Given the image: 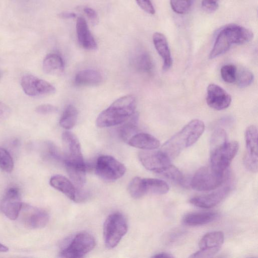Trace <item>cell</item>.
Here are the masks:
<instances>
[{"instance_id":"cell-7","label":"cell","mask_w":258,"mask_h":258,"mask_svg":"<svg viewBox=\"0 0 258 258\" xmlns=\"http://www.w3.org/2000/svg\"><path fill=\"white\" fill-rule=\"evenodd\" d=\"M239 149L236 141L227 142L210 152L211 167L216 172L224 174L236 155Z\"/></svg>"},{"instance_id":"cell-29","label":"cell","mask_w":258,"mask_h":258,"mask_svg":"<svg viewBox=\"0 0 258 258\" xmlns=\"http://www.w3.org/2000/svg\"><path fill=\"white\" fill-rule=\"evenodd\" d=\"M133 63L135 69L142 73H150L153 68L152 58L146 52H142L137 55Z\"/></svg>"},{"instance_id":"cell-33","label":"cell","mask_w":258,"mask_h":258,"mask_svg":"<svg viewBox=\"0 0 258 258\" xmlns=\"http://www.w3.org/2000/svg\"><path fill=\"white\" fill-rule=\"evenodd\" d=\"M128 188L130 195L133 198L139 199L145 195L143 189L142 178L140 177H135L132 179Z\"/></svg>"},{"instance_id":"cell-28","label":"cell","mask_w":258,"mask_h":258,"mask_svg":"<svg viewBox=\"0 0 258 258\" xmlns=\"http://www.w3.org/2000/svg\"><path fill=\"white\" fill-rule=\"evenodd\" d=\"M78 115V112L77 108L73 105H68L60 117V125L67 130L72 129L77 121Z\"/></svg>"},{"instance_id":"cell-39","label":"cell","mask_w":258,"mask_h":258,"mask_svg":"<svg viewBox=\"0 0 258 258\" xmlns=\"http://www.w3.org/2000/svg\"><path fill=\"white\" fill-rule=\"evenodd\" d=\"M139 6L145 12L150 14H154L155 10L150 0H136Z\"/></svg>"},{"instance_id":"cell-11","label":"cell","mask_w":258,"mask_h":258,"mask_svg":"<svg viewBox=\"0 0 258 258\" xmlns=\"http://www.w3.org/2000/svg\"><path fill=\"white\" fill-rule=\"evenodd\" d=\"M138 157L145 168L157 174L171 164V159L162 150L141 151Z\"/></svg>"},{"instance_id":"cell-27","label":"cell","mask_w":258,"mask_h":258,"mask_svg":"<svg viewBox=\"0 0 258 258\" xmlns=\"http://www.w3.org/2000/svg\"><path fill=\"white\" fill-rule=\"evenodd\" d=\"M139 114L135 112L127 120L123 122L118 129L120 138L126 143L136 134L137 128Z\"/></svg>"},{"instance_id":"cell-43","label":"cell","mask_w":258,"mask_h":258,"mask_svg":"<svg viewBox=\"0 0 258 258\" xmlns=\"http://www.w3.org/2000/svg\"><path fill=\"white\" fill-rule=\"evenodd\" d=\"M59 16L63 19H72L75 18L76 15L72 12H62L59 14Z\"/></svg>"},{"instance_id":"cell-35","label":"cell","mask_w":258,"mask_h":258,"mask_svg":"<svg viewBox=\"0 0 258 258\" xmlns=\"http://www.w3.org/2000/svg\"><path fill=\"white\" fill-rule=\"evenodd\" d=\"M192 2V0H170V6L176 13L184 14L190 9Z\"/></svg>"},{"instance_id":"cell-31","label":"cell","mask_w":258,"mask_h":258,"mask_svg":"<svg viewBox=\"0 0 258 258\" xmlns=\"http://www.w3.org/2000/svg\"><path fill=\"white\" fill-rule=\"evenodd\" d=\"M227 142V134L222 128L216 130L210 139V152L220 147Z\"/></svg>"},{"instance_id":"cell-3","label":"cell","mask_w":258,"mask_h":258,"mask_svg":"<svg viewBox=\"0 0 258 258\" xmlns=\"http://www.w3.org/2000/svg\"><path fill=\"white\" fill-rule=\"evenodd\" d=\"M253 36L252 31L243 26L236 24L225 26L216 36L209 58H215L224 54L233 44H243L249 42Z\"/></svg>"},{"instance_id":"cell-18","label":"cell","mask_w":258,"mask_h":258,"mask_svg":"<svg viewBox=\"0 0 258 258\" xmlns=\"http://www.w3.org/2000/svg\"><path fill=\"white\" fill-rule=\"evenodd\" d=\"M153 41L157 51L163 59V70L167 71L172 64V58L166 38L162 33L156 32L153 35Z\"/></svg>"},{"instance_id":"cell-13","label":"cell","mask_w":258,"mask_h":258,"mask_svg":"<svg viewBox=\"0 0 258 258\" xmlns=\"http://www.w3.org/2000/svg\"><path fill=\"white\" fill-rule=\"evenodd\" d=\"M23 204L19 189L13 187L9 188L5 193L1 202L0 208L9 219L15 220L19 217Z\"/></svg>"},{"instance_id":"cell-12","label":"cell","mask_w":258,"mask_h":258,"mask_svg":"<svg viewBox=\"0 0 258 258\" xmlns=\"http://www.w3.org/2000/svg\"><path fill=\"white\" fill-rule=\"evenodd\" d=\"M21 85L25 93L30 96L52 94L56 91L49 82L30 74L23 76Z\"/></svg>"},{"instance_id":"cell-1","label":"cell","mask_w":258,"mask_h":258,"mask_svg":"<svg viewBox=\"0 0 258 258\" xmlns=\"http://www.w3.org/2000/svg\"><path fill=\"white\" fill-rule=\"evenodd\" d=\"M136 105L133 95L120 97L99 114L96 121L97 126L106 127L121 124L135 112Z\"/></svg>"},{"instance_id":"cell-41","label":"cell","mask_w":258,"mask_h":258,"mask_svg":"<svg viewBox=\"0 0 258 258\" xmlns=\"http://www.w3.org/2000/svg\"><path fill=\"white\" fill-rule=\"evenodd\" d=\"M10 114L11 109L9 106L4 103L0 102V119L7 118Z\"/></svg>"},{"instance_id":"cell-22","label":"cell","mask_w":258,"mask_h":258,"mask_svg":"<svg viewBox=\"0 0 258 258\" xmlns=\"http://www.w3.org/2000/svg\"><path fill=\"white\" fill-rule=\"evenodd\" d=\"M217 216V213L214 212H193L185 215L182 221L185 224L189 226H199L211 222Z\"/></svg>"},{"instance_id":"cell-37","label":"cell","mask_w":258,"mask_h":258,"mask_svg":"<svg viewBox=\"0 0 258 258\" xmlns=\"http://www.w3.org/2000/svg\"><path fill=\"white\" fill-rule=\"evenodd\" d=\"M37 113L40 114H47L56 112L58 111V108L56 106L50 104H41L35 109Z\"/></svg>"},{"instance_id":"cell-36","label":"cell","mask_w":258,"mask_h":258,"mask_svg":"<svg viewBox=\"0 0 258 258\" xmlns=\"http://www.w3.org/2000/svg\"><path fill=\"white\" fill-rule=\"evenodd\" d=\"M237 68L233 64H226L221 69V75L226 83H233L235 82Z\"/></svg>"},{"instance_id":"cell-23","label":"cell","mask_w":258,"mask_h":258,"mask_svg":"<svg viewBox=\"0 0 258 258\" xmlns=\"http://www.w3.org/2000/svg\"><path fill=\"white\" fill-rule=\"evenodd\" d=\"M224 241V235L222 231H213L204 235L199 242L200 249L219 250Z\"/></svg>"},{"instance_id":"cell-38","label":"cell","mask_w":258,"mask_h":258,"mask_svg":"<svg viewBox=\"0 0 258 258\" xmlns=\"http://www.w3.org/2000/svg\"><path fill=\"white\" fill-rule=\"evenodd\" d=\"M219 1V0H202V7L207 12H214L218 8Z\"/></svg>"},{"instance_id":"cell-30","label":"cell","mask_w":258,"mask_h":258,"mask_svg":"<svg viewBox=\"0 0 258 258\" xmlns=\"http://www.w3.org/2000/svg\"><path fill=\"white\" fill-rule=\"evenodd\" d=\"M158 174L178 183L182 184L184 181L182 173L176 167L171 164Z\"/></svg>"},{"instance_id":"cell-9","label":"cell","mask_w":258,"mask_h":258,"mask_svg":"<svg viewBox=\"0 0 258 258\" xmlns=\"http://www.w3.org/2000/svg\"><path fill=\"white\" fill-rule=\"evenodd\" d=\"M62 141L64 148L63 164L86 166L77 136L70 131H65L62 134Z\"/></svg>"},{"instance_id":"cell-32","label":"cell","mask_w":258,"mask_h":258,"mask_svg":"<svg viewBox=\"0 0 258 258\" xmlns=\"http://www.w3.org/2000/svg\"><path fill=\"white\" fill-rule=\"evenodd\" d=\"M253 75L249 70L245 68L237 69L235 82L240 87L249 86L253 81Z\"/></svg>"},{"instance_id":"cell-45","label":"cell","mask_w":258,"mask_h":258,"mask_svg":"<svg viewBox=\"0 0 258 258\" xmlns=\"http://www.w3.org/2000/svg\"><path fill=\"white\" fill-rule=\"evenodd\" d=\"M9 250V248L5 245L0 243V252H5Z\"/></svg>"},{"instance_id":"cell-26","label":"cell","mask_w":258,"mask_h":258,"mask_svg":"<svg viewBox=\"0 0 258 258\" xmlns=\"http://www.w3.org/2000/svg\"><path fill=\"white\" fill-rule=\"evenodd\" d=\"M144 194H154L162 195L167 193L169 187L164 180L157 178H142Z\"/></svg>"},{"instance_id":"cell-8","label":"cell","mask_w":258,"mask_h":258,"mask_svg":"<svg viewBox=\"0 0 258 258\" xmlns=\"http://www.w3.org/2000/svg\"><path fill=\"white\" fill-rule=\"evenodd\" d=\"M126 171L124 165L109 155L99 157L95 165V172L101 178L114 181L121 177Z\"/></svg>"},{"instance_id":"cell-40","label":"cell","mask_w":258,"mask_h":258,"mask_svg":"<svg viewBox=\"0 0 258 258\" xmlns=\"http://www.w3.org/2000/svg\"><path fill=\"white\" fill-rule=\"evenodd\" d=\"M219 250L216 249H200L192 254L191 257H210L215 254Z\"/></svg>"},{"instance_id":"cell-24","label":"cell","mask_w":258,"mask_h":258,"mask_svg":"<svg viewBox=\"0 0 258 258\" xmlns=\"http://www.w3.org/2000/svg\"><path fill=\"white\" fill-rule=\"evenodd\" d=\"M64 67L62 58L56 53L47 54L43 61V70L47 74L54 75L61 73L63 71Z\"/></svg>"},{"instance_id":"cell-42","label":"cell","mask_w":258,"mask_h":258,"mask_svg":"<svg viewBox=\"0 0 258 258\" xmlns=\"http://www.w3.org/2000/svg\"><path fill=\"white\" fill-rule=\"evenodd\" d=\"M84 13L91 20H96L97 18V12L93 9L89 7H85L83 9Z\"/></svg>"},{"instance_id":"cell-20","label":"cell","mask_w":258,"mask_h":258,"mask_svg":"<svg viewBox=\"0 0 258 258\" xmlns=\"http://www.w3.org/2000/svg\"><path fill=\"white\" fill-rule=\"evenodd\" d=\"M244 136L247 152L244 158L257 161V130L256 127L254 125L247 127L245 130Z\"/></svg>"},{"instance_id":"cell-19","label":"cell","mask_w":258,"mask_h":258,"mask_svg":"<svg viewBox=\"0 0 258 258\" xmlns=\"http://www.w3.org/2000/svg\"><path fill=\"white\" fill-rule=\"evenodd\" d=\"M127 143L132 147L145 150H153L160 145V141L156 138L144 133L135 134Z\"/></svg>"},{"instance_id":"cell-15","label":"cell","mask_w":258,"mask_h":258,"mask_svg":"<svg viewBox=\"0 0 258 258\" xmlns=\"http://www.w3.org/2000/svg\"><path fill=\"white\" fill-rule=\"evenodd\" d=\"M230 187L221 189L204 195L193 197L189 202L196 206L202 208H212L220 203L230 191Z\"/></svg>"},{"instance_id":"cell-25","label":"cell","mask_w":258,"mask_h":258,"mask_svg":"<svg viewBox=\"0 0 258 258\" xmlns=\"http://www.w3.org/2000/svg\"><path fill=\"white\" fill-rule=\"evenodd\" d=\"M64 165L72 182L78 190H81L86 182V166Z\"/></svg>"},{"instance_id":"cell-21","label":"cell","mask_w":258,"mask_h":258,"mask_svg":"<svg viewBox=\"0 0 258 258\" xmlns=\"http://www.w3.org/2000/svg\"><path fill=\"white\" fill-rule=\"evenodd\" d=\"M102 81L100 72L94 70H84L79 72L74 80L75 84L78 86L98 85Z\"/></svg>"},{"instance_id":"cell-10","label":"cell","mask_w":258,"mask_h":258,"mask_svg":"<svg viewBox=\"0 0 258 258\" xmlns=\"http://www.w3.org/2000/svg\"><path fill=\"white\" fill-rule=\"evenodd\" d=\"M19 216L24 226L29 229L44 227L47 224L49 219V215L45 210L24 203Z\"/></svg>"},{"instance_id":"cell-44","label":"cell","mask_w":258,"mask_h":258,"mask_svg":"<svg viewBox=\"0 0 258 258\" xmlns=\"http://www.w3.org/2000/svg\"><path fill=\"white\" fill-rule=\"evenodd\" d=\"M153 257H172L173 256H172L171 254H169V253L162 252H159L158 253L155 254L153 256Z\"/></svg>"},{"instance_id":"cell-4","label":"cell","mask_w":258,"mask_h":258,"mask_svg":"<svg viewBox=\"0 0 258 258\" xmlns=\"http://www.w3.org/2000/svg\"><path fill=\"white\" fill-rule=\"evenodd\" d=\"M128 225L125 217L119 212L110 214L103 225V237L105 246L114 248L127 232Z\"/></svg>"},{"instance_id":"cell-5","label":"cell","mask_w":258,"mask_h":258,"mask_svg":"<svg viewBox=\"0 0 258 258\" xmlns=\"http://www.w3.org/2000/svg\"><path fill=\"white\" fill-rule=\"evenodd\" d=\"M94 236L87 232L77 234L70 243L60 252L63 257L79 258L90 252L95 246Z\"/></svg>"},{"instance_id":"cell-16","label":"cell","mask_w":258,"mask_h":258,"mask_svg":"<svg viewBox=\"0 0 258 258\" xmlns=\"http://www.w3.org/2000/svg\"><path fill=\"white\" fill-rule=\"evenodd\" d=\"M50 185L61 192L70 200L77 202L80 199L78 189L68 178L60 175L52 176L50 180Z\"/></svg>"},{"instance_id":"cell-14","label":"cell","mask_w":258,"mask_h":258,"mask_svg":"<svg viewBox=\"0 0 258 258\" xmlns=\"http://www.w3.org/2000/svg\"><path fill=\"white\" fill-rule=\"evenodd\" d=\"M206 101L211 108L221 110L228 108L231 102V97L223 88L215 84L207 88Z\"/></svg>"},{"instance_id":"cell-2","label":"cell","mask_w":258,"mask_h":258,"mask_svg":"<svg viewBox=\"0 0 258 258\" xmlns=\"http://www.w3.org/2000/svg\"><path fill=\"white\" fill-rule=\"evenodd\" d=\"M205 130V124L200 119L191 120L162 146V151L171 159L184 148L194 144Z\"/></svg>"},{"instance_id":"cell-6","label":"cell","mask_w":258,"mask_h":258,"mask_svg":"<svg viewBox=\"0 0 258 258\" xmlns=\"http://www.w3.org/2000/svg\"><path fill=\"white\" fill-rule=\"evenodd\" d=\"M224 179V174L215 171L211 166L200 168L194 175L190 185L198 191H209L219 187Z\"/></svg>"},{"instance_id":"cell-17","label":"cell","mask_w":258,"mask_h":258,"mask_svg":"<svg viewBox=\"0 0 258 258\" xmlns=\"http://www.w3.org/2000/svg\"><path fill=\"white\" fill-rule=\"evenodd\" d=\"M76 33L80 45L87 50H95L97 44L92 35L85 19L79 17L76 22Z\"/></svg>"},{"instance_id":"cell-34","label":"cell","mask_w":258,"mask_h":258,"mask_svg":"<svg viewBox=\"0 0 258 258\" xmlns=\"http://www.w3.org/2000/svg\"><path fill=\"white\" fill-rule=\"evenodd\" d=\"M13 158L5 149L0 147V168L6 172H11L14 168Z\"/></svg>"}]
</instances>
